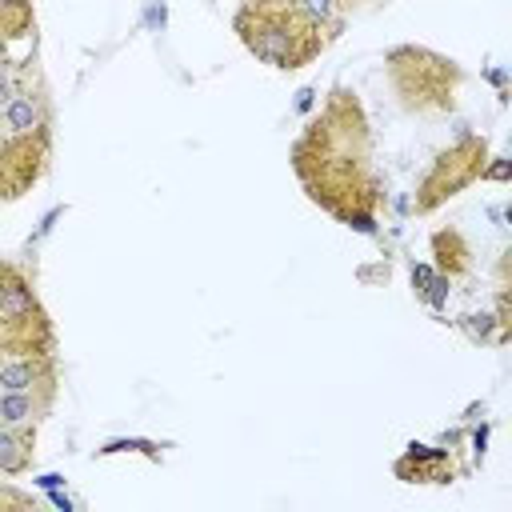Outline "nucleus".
Here are the masks:
<instances>
[{"instance_id": "nucleus-2", "label": "nucleus", "mask_w": 512, "mask_h": 512, "mask_svg": "<svg viewBox=\"0 0 512 512\" xmlns=\"http://www.w3.org/2000/svg\"><path fill=\"white\" fill-rule=\"evenodd\" d=\"M52 88L36 0H0V204L24 200L52 164Z\"/></svg>"}, {"instance_id": "nucleus-1", "label": "nucleus", "mask_w": 512, "mask_h": 512, "mask_svg": "<svg viewBox=\"0 0 512 512\" xmlns=\"http://www.w3.org/2000/svg\"><path fill=\"white\" fill-rule=\"evenodd\" d=\"M288 164L304 196L352 232H376L384 176L372 156V124L364 100L348 84H332L288 148Z\"/></svg>"}, {"instance_id": "nucleus-7", "label": "nucleus", "mask_w": 512, "mask_h": 512, "mask_svg": "<svg viewBox=\"0 0 512 512\" xmlns=\"http://www.w3.org/2000/svg\"><path fill=\"white\" fill-rule=\"evenodd\" d=\"M56 384H60L56 356H0V388L4 392H28V396L52 404Z\"/></svg>"}, {"instance_id": "nucleus-3", "label": "nucleus", "mask_w": 512, "mask_h": 512, "mask_svg": "<svg viewBox=\"0 0 512 512\" xmlns=\"http://www.w3.org/2000/svg\"><path fill=\"white\" fill-rule=\"evenodd\" d=\"M236 40L276 72H300L336 44L300 0H240L232 12Z\"/></svg>"}, {"instance_id": "nucleus-8", "label": "nucleus", "mask_w": 512, "mask_h": 512, "mask_svg": "<svg viewBox=\"0 0 512 512\" xmlns=\"http://www.w3.org/2000/svg\"><path fill=\"white\" fill-rule=\"evenodd\" d=\"M392 476L404 484H452L460 480V464L452 452L444 448H428V444H408L404 456H396Z\"/></svg>"}, {"instance_id": "nucleus-10", "label": "nucleus", "mask_w": 512, "mask_h": 512, "mask_svg": "<svg viewBox=\"0 0 512 512\" xmlns=\"http://www.w3.org/2000/svg\"><path fill=\"white\" fill-rule=\"evenodd\" d=\"M36 464V424H0V476H20Z\"/></svg>"}, {"instance_id": "nucleus-6", "label": "nucleus", "mask_w": 512, "mask_h": 512, "mask_svg": "<svg viewBox=\"0 0 512 512\" xmlns=\"http://www.w3.org/2000/svg\"><path fill=\"white\" fill-rule=\"evenodd\" d=\"M492 148L488 136L480 132H460L448 148H440L432 156V164L420 172L416 192H412V212L416 216H432L436 208H444L448 200H456L464 188H472L476 180H484V164H488Z\"/></svg>"}, {"instance_id": "nucleus-4", "label": "nucleus", "mask_w": 512, "mask_h": 512, "mask_svg": "<svg viewBox=\"0 0 512 512\" xmlns=\"http://www.w3.org/2000/svg\"><path fill=\"white\" fill-rule=\"evenodd\" d=\"M384 80L408 116H448L456 112L464 88V64L448 52L424 44H392L384 52Z\"/></svg>"}, {"instance_id": "nucleus-5", "label": "nucleus", "mask_w": 512, "mask_h": 512, "mask_svg": "<svg viewBox=\"0 0 512 512\" xmlns=\"http://www.w3.org/2000/svg\"><path fill=\"white\" fill-rule=\"evenodd\" d=\"M0 356H56L52 316L32 276L0 256Z\"/></svg>"}, {"instance_id": "nucleus-13", "label": "nucleus", "mask_w": 512, "mask_h": 512, "mask_svg": "<svg viewBox=\"0 0 512 512\" xmlns=\"http://www.w3.org/2000/svg\"><path fill=\"white\" fill-rule=\"evenodd\" d=\"M36 508V496L16 488V484H0V512H28Z\"/></svg>"}, {"instance_id": "nucleus-11", "label": "nucleus", "mask_w": 512, "mask_h": 512, "mask_svg": "<svg viewBox=\"0 0 512 512\" xmlns=\"http://www.w3.org/2000/svg\"><path fill=\"white\" fill-rule=\"evenodd\" d=\"M448 288H452V280H448L444 272H436L432 264H416V268H412V292H416L420 304L440 308V304L448 300Z\"/></svg>"}, {"instance_id": "nucleus-12", "label": "nucleus", "mask_w": 512, "mask_h": 512, "mask_svg": "<svg viewBox=\"0 0 512 512\" xmlns=\"http://www.w3.org/2000/svg\"><path fill=\"white\" fill-rule=\"evenodd\" d=\"M320 24H324V32L332 36V40H340V32H344V24H348V12L336 4V0H300Z\"/></svg>"}, {"instance_id": "nucleus-9", "label": "nucleus", "mask_w": 512, "mask_h": 512, "mask_svg": "<svg viewBox=\"0 0 512 512\" xmlns=\"http://www.w3.org/2000/svg\"><path fill=\"white\" fill-rule=\"evenodd\" d=\"M428 252H432V268L444 272L448 280H464L472 272V244L460 228H436L428 236Z\"/></svg>"}, {"instance_id": "nucleus-14", "label": "nucleus", "mask_w": 512, "mask_h": 512, "mask_svg": "<svg viewBox=\"0 0 512 512\" xmlns=\"http://www.w3.org/2000/svg\"><path fill=\"white\" fill-rule=\"evenodd\" d=\"M344 12H356V8H364V0H336Z\"/></svg>"}]
</instances>
